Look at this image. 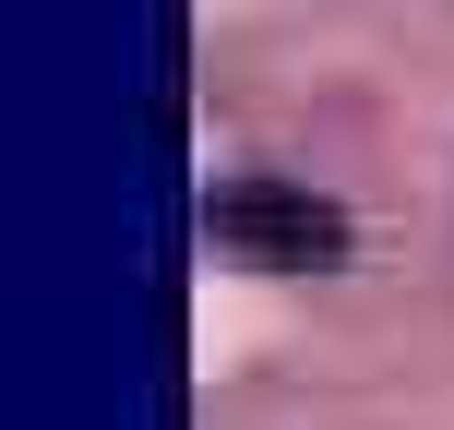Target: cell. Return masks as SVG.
<instances>
[{"mask_svg":"<svg viewBox=\"0 0 454 430\" xmlns=\"http://www.w3.org/2000/svg\"><path fill=\"white\" fill-rule=\"evenodd\" d=\"M204 227L239 263H263V275H323V263H347V215L323 204V192H299V180H227L215 204H204Z\"/></svg>","mask_w":454,"mask_h":430,"instance_id":"1","label":"cell"}]
</instances>
